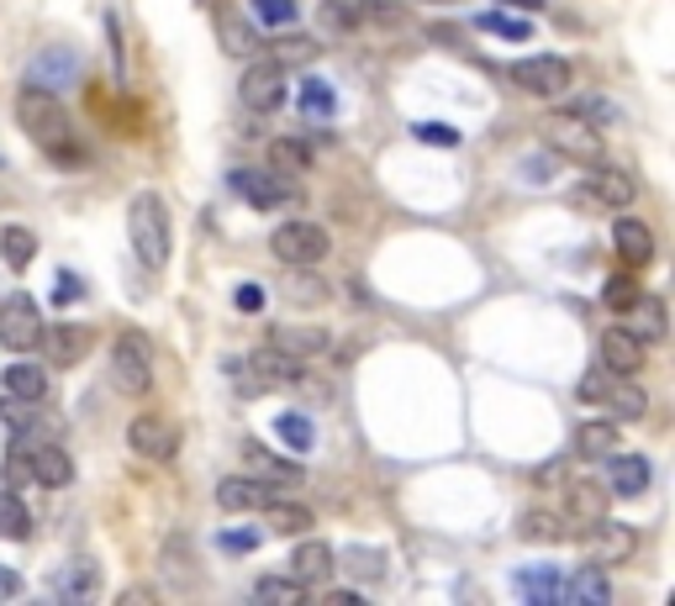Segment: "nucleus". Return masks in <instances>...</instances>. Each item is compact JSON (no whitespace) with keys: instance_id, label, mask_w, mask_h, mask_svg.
<instances>
[{"instance_id":"1","label":"nucleus","mask_w":675,"mask_h":606,"mask_svg":"<svg viewBox=\"0 0 675 606\" xmlns=\"http://www.w3.org/2000/svg\"><path fill=\"white\" fill-rule=\"evenodd\" d=\"M16 122H22V133L33 137L53 164H64V169L85 164V143H79V133H74V122H69L59 90L27 85V90L16 96Z\"/></svg>"},{"instance_id":"2","label":"nucleus","mask_w":675,"mask_h":606,"mask_svg":"<svg viewBox=\"0 0 675 606\" xmlns=\"http://www.w3.org/2000/svg\"><path fill=\"white\" fill-rule=\"evenodd\" d=\"M169 201L159 190H137L127 206V243H133L137 264L143 270H164L169 253H174V233H169Z\"/></svg>"},{"instance_id":"3","label":"nucleus","mask_w":675,"mask_h":606,"mask_svg":"<svg viewBox=\"0 0 675 606\" xmlns=\"http://www.w3.org/2000/svg\"><path fill=\"white\" fill-rule=\"evenodd\" d=\"M328 248H333L328 227H322V222H306V217H296V222H280L274 237H270V253L285 264V270H311V264H322V259H328Z\"/></svg>"},{"instance_id":"4","label":"nucleus","mask_w":675,"mask_h":606,"mask_svg":"<svg viewBox=\"0 0 675 606\" xmlns=\"http://www.w3.org/2000/svg\"><path fill=\"white\" fill-rule=\"evenodd\" d=\"M111 374H116V385L127 391V396H148L154 391V343L143 333H116L111 343Z\"/></svg>"},{"instance_id":"5","label":"nucleus","mask_w":675,"mask_h":606,"mask_svg":"<svg viewBox=\"0 0 675 606\" xmlns=\"http://www.w3.org/2000/svg\"><path fill=\"white\" fill-rule=\"evenodd\" d=\"M549 148L554 153H565L575 164H602V127L597 122H586V116H575V111H560V116H549Z\"/></svg>"},{"instance_id":"6","label":"nucleus","mask_w":675,"mask_h":606,"mask_svg":"<svg viewBox=\"0 0 675 606\" xmlns=\"http://www.w3.org/2000/svg\"><path fill=\"white\" fill-rule=\"evenodd\" d=\"M0 343L11 354H33L37 343H42V306L27 290H11L0 301Z\"/></svg>"},{"instance_id":"7","label":"nucleus","mask_w":675,"mask_h":606,"mask_svg":"<svg viewBox=\"0 0 675 606\" xmlns=\"http://www.w3.org/2000/svg\"><path fill=\"white\" fill-rule=\"evenodd\" d=\"M228 185H233L237 201H248L254 211L285 206L291 196H296V180H291V174H280V169H233V174H228Z\"/></svg>"},{"instance_id":"8","label":"nucleus","mask_w":675,"mask_h":606,"mask_svg":"<svg viewBox=\"0 0 675 606\" xmlns=\"http://www.w3.org/2000/svg\"><path fill=\"white\" fill-rule=\"evenodd\" d=\"M237 96L248 111H259V116H270L285 106V69L274 64V59H254V64L243 69V79H237Z\"/></svg>"},{"instance_id":"9","label":"nucleus","mask_w":675,"mask_h":606,"mask_svg":"<svg viewBox=\"0 0 675 606\" xmlns=\"http://www.w3.org/2000/svg\"><path fill=\"white\" fill-rule=\"evenodd\" d=\"M512 79L528 90V96H539V101H554V96H565L570 90V59H560V53H539V59H517L512 64Z\"/></svg>"},{"instance_id":"10","label":"nucleus","mask_w":675,"mask_h":606,"mask_svg":"<svg viewBox=\"0 0 675 606\" xmlns=\"http://www.w3.org/2000/svg\"><path fill=\"white\" fill-rule=\"evenodd\" d=\"M612 506V491L602 480H565V522L575 528V539H586Z\"/></svg>"},{"instance_id":"11","label":"nucleus","mask_w":675,"mask_h":606,"mask_svg":"<svg viewBox=\"0 0 675 606\" xmlns=\"http://www.w3.org/2000/svg\"><path fill=\"white\" fill-rule=\"evenodd\" d=\"M643 348H649V343L634 337L628 327H608V333L597 337V364H602L612 380H634V374L643 370V359H649Z\"/></svg>"},{"instance_id":"12","label":"nucleus","mask_w":675,"mask_h":606,"mask_svg":"<svg viewBox=\"0 0 675 606\" xmlns=\"http://www.w3.org/2000/svg\"><path fill=\"white\" fill-rule=\"evenodd\" d=\"M127 448H133L137 459H154V465H169L174 454H180V438H174V428H169L164 417H154V411H143L127 422Z\"/></svg>"},{"instance_id":"13","label":"nucleus","mask_w":675,"mask_h":606,"mask_svg":"<svg viewBox=\"0 0 675 606\" xmlns=\"http://www.w3.org/2000/svg\"><path fill=\"white\" fill-rule=\"evenodd\" d=\"M586 196L597 206H612V211H628L639 201V180L628 169H608V164H586Z\"/></svg>"},{"instance_id":"14","label":"nucleus","mask_w":675,"mask_h":606,"mask_svg":"<svg viewBox=\"0 0 675 606\" xmlns=\"http://www.w3.org/2000/svg\"><path fill=\"white\" fill-rule=\"evenodd\" d=\"M270 348L274 354H285V359H296V364H306V359H322V354L333 348V337H328V327L280 322V327H270Z\"/></svg>"},{"instance_id":"15","label":"nucleus","mask_w":675,"mask_h":606,"mask_svg":"<svg viewBox=\"0 0 675 606\" xmlns=\"http://www.w3.org/2000/svg\"><path fill=\"white\" fill-rule=\"evenodd\" d=\"M612 248H617V259H623L628 270H643V264L654 259V233H649V222L617 217V222H612Z\"/></svg>"},{"instance_id":"16","label":"nucleus","mask_w":675,"mask_h":606,"mask_svg":"<svg viewBox=\"0 0 675 606\" xmlns=\"http://www.w3.org/2000/svg\"><path fill=\"white\" fill-rule=\"evenodd\" d=\"M586 539H591V565H602V570H608V565H623V559L639 548L634 528H623V522H612V517H602Z\"/></svg>"},{"instance_id":"17","label":"nucleus","mask_w":675,"mask_h":606,"mask_svg":"<svg viewBox=\"0 0 675 606\" xmlns=\"http://www.w3.org/2000/svg\"><path fill=\"white\" fill-rule=\"evenodd\" d=\"M649 459H643V454H617V448H612L608 454V491L612 496H643V491H649Z\"/></svg>"},{"instance_id":"18","label":"nucleus","mask_w":675,"mask_h":606,"mask_svg":"<svg viewBox=\"0 0 675 606\" xmlns=\"http://www.w3.org/2000/svg\"><path fill=\"white\" fill-rule=\"evenodd\" d=\"M27 465H33V485H48V491L74 485V459H69L59 443H37L33 454H27Z\"/></svg>"},{"instance_id":"19","label":"nucleus","mask_w":675,"mask_h":606,"mask_svg":"<svg viewBox=\"0 0 675 606\" xmlns=\"http://www.w3.org/2000/svg\"><path fill=\"white\" fill-rule=\"evenodd\" d=\"M333 570H338V559H333V548H328L322 539L296 543V554H291V580H302L306 591H311V585H322Z\"/></svg>"},{"instance_id":"20","label":"nucleus","mask_w":675,"mask_h":606,"mask_svg":"<svg viewBox=\"0 0 675 606\" xmlns=\"http://www.w3.org/2000/svg\"><path fill=\"white\" fill-rule=\"evenodd\" d=\"M560 596L575 606H608L612 602V585H608V574H602V565H580V570L560 585Z\"/></svg>"},{"instance_id":"21","label":"nucleus","mask_w":675,"mask_h":606,"mask_svg":"<svg viewBox=\"0 0 675 606\" xmlns=\"http://www.w3.org/2000/svg\"><path fill=\"white\" fill-rule=\"evenodd\" d=\"M265 502H270V485H265V480L228 474V480L217 485V506H222V511H259Z\"/></svg>"},{"instance_id":"22","label":"nucleus","mask_w":675,"mask_h":606,"mask_svg":"<svg viewBox=\"0 0 675 606\" xmlns=\"http://www.w3.org/2000/svg\"><path fill=\"white\" fill-rule=\"evenodd\" d=\"M96 585H101L96 559H69L64 570H59V580H53L59 602H90V596H96Z\"/></svg>"},{"instance_id":"23","label":"nucleus","mask_w":675,"mask_h":606,"mask_svg":"<svg viewBox=\"0 0 675 606\" xmlns=\"http://www.w3.org/2000/svg\"><path fill=\"white\" fill-rule=\"evenodd\" d=\"M48 337V354H53V364H79L85 359V348H90V327H79V322H59V327H42Z\"/></svg>"},{"instance_id":"24","label":"nucleus","mask_w":675,"mask_h":606,"mask_svg":"<svg viewBox=\"0 0 675 606\" xmlns=\"http://www.w3.org/2000/svg\"><path fill=\"white\" fill-rule=\"evenodd\" d=\"M560 570L554 565H528V570H517V591H523V602L528 606H554L560 602Z\"/></svg>"},{"instance_id":"25","label":"nucleus","mask_w":675,"mask_h":606,"mask_svg":"<svg viewBox=\"0 0 675 606\" xmlns=\"http://www.w3.org/2000/svg\"><path fill=\"white\" fill-rule=\"evenodd\" d=\"M623 317H628L623 327L634 337H643V343H660V337H665V301H654V296H639Z\"/></svg>"},{"instance_id":"26","label":"nucleus","mask_w":675,"mask_h":606,"mask_svg":"<svg viewBox=\"0 0 675 606\" xmlns=\"http://www.w3.org/2000/svg\"><path fill=\"white\" fill-rule=\"evenodd\" d=\"M517 533H523L528 543H565V539H575V528L565 522V511H523Z\"/></svg>"},{"instance_id":"27","label":"nucleus","mask_w":675,"mask_h":606,"mask_svg":"<svg viewBox=\"0 0 675 606\" xmlns=\"http://www.w3.org/2000/svg\"><path fill=\"white\" fill-rule=\"evenodd\" d=\"M248 374H254V391H265L274 380H302V364L274 348H259V354H248Z\"/></svg>"},{"instance_id":"28","label":"nucleus","mask_w":675,"mask_h":606,"mask_svg":"<svg viewBox=\"0 0 675 606\" xmlns=\"http://www.w3.org/2000/svg\"><path fill=\"white\" fill-rule=\"evenodd\" d=\"M0 539H11V543L33 539V511H27V502L16 496V485L0 491Z\"/></svg>"},{"instance_id":"29","label":"nucleus","mask_w":675,"mask_h":606,"mask_svg":"<svg viewBox=\"0 0 675 606\" xmlns=\"http://www.w3.org/2000/svg\"><path fill=\"white\" fill-rule=\"evenodd\" d=\"M0 253H5L11 270H27L33 253H37V233L33 227H22V222H5V227H0Z\"/></svg>"},{"instance_id":"30","label":"nucleus","mask_w":675,"mask_h":606,"mask_svg":"<svg viewBox=\"0 0 675 606\" xmlns=\"http://www.w3.org/2000/svg\"><path fill=\"white\" fill-rule=\"evenodd\" d=\"M612 448H617V422H586V428H575V454L580 459H608Z\"/></svg>"},{"instance_id":"31","label":"nucleus","mask_w":675,"mask_h":606,"mask_svg":"<svg viewBox=\"0 0 675 606\" xmlns=\"http://www.w3.org/2000/svg\"><path fill=\"white\" fill-rule=\"evenodd\" d=\"M5 396L37 406L42 396H48V374L37 370V364H11V370H5Z\"/></svg>"},{"instance_id":"32","label":"nucleus","mask_w":675,"mask_h":606,"mask_svg":"<svg viewBox=\"0 0 675 606\" xmlns=\"http://www.w3.org/2000/svg\"><path fill=\"white\" fill-rule=\"evenodd\" d=\"M265 517H270V533H285V539L311 533V511L296 502H265Z\"/></svg>"},{"instance_id":"33","label":"nucleus","mask_w":675,"mask_h":606,"mask_svg":"<svg viewBox=\"0 0 675 606\" xmlns=\"http://www.w3.org/2000/svg\"><path fill=\"white\" fill-rule=\"evenodd\" d=\"M243 454H248V465H254V470H265V474H270L265 485H302V480H306L302 465H285V459H274V454L254 448V443H243Z\"/></svg>"},{"instance_id":"34","label":"nucleus","mask_w":675,"mask_h":606,"mask_svg":"<svg viewBox=\"0 0 675 606\" xmlns=\"http://www.w3.org/2000/svg\"><path fill=\"white\" fill-rule=\"evenodd\" d=\"M69 79H74V59H69V53H37L33 79H27V85H42V90H64Z\"/></svg>"},{"instance_id":"35","label":"nucleus","mask_w":675,"mask_h":606,"mask_svg":"<svg viewBox=\"0 0 675 606\" xmlns=\"http://www.w3.org/2000/svg\"><path fill=\"white\" fill-rule=\"evenodd\" d=\"M274 433H280V443H285L291 454H311V443H317V428H311L306 411H285V417L274 422Z\"/></svg>"},{"instance_id":"36","label":"nucleus","mask_w":675,"mask_h":606,"mask_svg":"<svg viewBox=\"0 0 675 606\" xmlns=\"http://www.w3.org/2000/svg\"><path fill=\"white\" fill-rule=\"evenodd\" d=\"M254 596L270 606H302L306 602V585L302 580H291V574H265L259 585H254Z\"/></svg>"},{"instance_id":"37","label":"nucleus","mask_w":675,"mask_h":606,"mask_svg":"<svg viewBox=\"0 0 675 606\" xmlns=\"http://www.w3.org/2000/svg\"><path fill=\"white\" fill-rule=\"evenodd\" d=\"M164 574H174L180 591H196V554H191V543L185 539L164 543Z\"/></svg>"},{"instance_id":"38","label":"nucleus","mask_w":675,"mask_h":606,"mask_svg":"<svg viewBox=\"0 0 675 606\" xmlns=\"http://www.w3.org/2000/svg\"><path fill=\"white\" fill-rule=\"evenodd\" d=\"M475 27L491 33V37H506V42H528V37H533V22H523V16H502V11H480Z\"/></svg>"},{"instance_id":"39","label":"nucleus","mask_w":675,"mask_h":606,"mask_svg":"<svg viewBox=\"0 0 675 606\" xmlns=\"http://www.w3.org/2000/svg\"><path fill=\"white\" fill-rule=\"evenodd\" d=\"M333 559L348 574H359V580H380V574H385V548H343Z\"/></svg>"},{"instance_id":"40","label":"nucleus","mask_w":675,"mask_h":606,"mask_svg":"<svg viewBox=\"0 0 675 606\" xmlns=\"http://www.w3.org/2000/svg\"><path fill=\"white\" fill-rule=\"evenodd\" d=\"M643 296V285H639V270H628V274H612L608 285H602V306L608 311H628V306Z\"/></svg>"},{"instance_id":"41","label":"nucleus","mask_w":675,"mask_h":606,"mask_svg":"<svg viewBox=\"0 0 675 606\" xmlns=\"http://www.w3.org/2000/svg\"><path fill=\"white\" fill-rule=\"evenodd\" d=\"M217 33H222V48H228L233 59H254V33L237 22L233 11H217Z\"/></svg>"},{"instance_id":"42","label":"nucleus","mask_w":675,"mask_h":606,"mask_svg":"<svg viewBox=\"0 0 675 606\" xmlns=\"http://www.w3.org/2000/svg\"><path fill=\"white\" fill-rule=\"evenodd\" d=\"M608 406H612V417H617V422H639L643 411H649V396H643L639 385H612Z\"/></svg>"},{"instance_id":"43","label":"nucleus","mask_w":675,"mask_h":606,"mask_svg":"<svg viewBox=\"0 0 675 606\" xmlns=\"http://www.w3.org/2000/svg\"><path fill=\"white\" fill-rule=\"evenodd\" d=\"M302 111H306V116H333V111H338L333 85H328V79H306V85H302Z\"/></svg>"},{"instance_id":"44","label":"nucleus","mask_w":675,"mask_h":606,"mask_svg":"<svg viewBox=\"0 0 675 606\" xmlns=\"http://www.w3.org/2000/svg\"><path fill=\"white\" fill-rule=\"evenodd\" d=\"M270 159H274V169H280V174H291V169H306V159H311V153H306L296 137H274V143H270Z\"/></svg>"},{"instance_id":"45","label":"nucleus","mask_w":675,"mask_h":606,"mask_svg":"<svg viewBox=\"0 0 675 606\" xmlns=\"http://www.w3.org/2000/svg\"><path fill=\"white\" fill-rule=\"evenodd\" d=\"M608 380H612V374L602 370V364H597V370H586V374H580V385H575V396H580V401H586V406H608V391H612Z\"/></svg>"},{"instance_id":"46","label":"nucleus","mask_w":675,"mask_h":606,"mask_svg":"<svg viewBox=\"0 0 675 606\" xmlns=\"http://www.w3.org/2000/svg\"><path fill=\"white\" fill-rule=\"evenodd\" d=\"M254 16H259L265 27H291L302 11H296V0H254Z\"/></svg>"},{"instance_id":"47","label":"nucleus","mask_w":675,"mask_h":606,"mask_svg":"<svg viewBox=\"0 0 675 606\" xmlns=\"http://www.w3.org/2000/svg\"><path fill=\"white\" fill-rule=\"evenodd\" d=\"M412 137L428 143V148H459V133L449 122H412Z\"/></svg>"},{"instance_id":"48","label":"nucleus","mask_w":675,"mask_h":606,"mask_svg":"<svg viewBox=\"0 0 675 606\" xmlns=\"http://www.w3.org/2000/svg\"><path fill=\"white\" fill-rule=\"evenodd\" d=\"M322 27H328V33H354V27H359V16H354V5L328 0V5H322Z\"/></svg>"},{"instance_id":"49","label":"nucleus","mask_w":675,"mask_h":606,"mask_svg":"<svg viewBox=\"0 0 675 606\" xmlns=\"http://www.w3.org/2000/svg\"><path fill=\"white\" fill-rule=\"evenodd\" d=\"M575 116H586V122H597V127H602V122H612V116H617V106L608 101V96H580V101L570 106Z\"/></svg>"},{"instance_id":"50","label":"nucleus","mask_w":675,"mask_h":606,"mask_svg":"<svg viewBox=\"0 0 675 606\" xmlns=\"http://www.w3.org/2000/svg\"><path fill=\"white\" fill-rule=\"evenodd\" d=\"M233 306L243 311V317H259V311H265V285H237Z\"/></svg>"},{"instance_id":"51","label":"nucleus","mask_w":675,"mask_h":606,"mask_svg":"<svg viewBox=\"0 0 675 606\" xmlns=\"http://www.w3.org/2000/svg\"><path fill=\"white\" fill-rule=\"evenodd\" d=\"M5 480H11V485H33V465H27V448H11V459H5Z\"/></svg>"},{"instance_id":"52","label":"nucleus","mask_w":675,"mask_h":606,"mask_svg":"<svg viewBox=\"0 0 675 606\" xmlns=\"http://www.w3.org/2000/svg\"><path fill=\"white\" fill-rule=\"evenodd\" d=\"M222 548H233V554H248V548H259V533H254V528H237V533H222Z\"/></svg>"},{"instance_id":"53","label":"nucleus","mask_w":675,"mask_h":606,"mask_svg":"<svg viewBox=\"0 0 675 606\" xmlns=\"http://www.w3.org/2000/svg\"><path fill=\"white\" fill-rule=\"evenodd\" d=\"M317 53V42L311 37H296V42H280V59H296V64H306Z\"/></svg>"},{"instance_id":"54","label":"nucleus","mask_w":675,"mask_h":606,"mask_svg":"<svg viewBox=\"0 0 675 606\" xmlns=\"http://www.w3.org/2000/svg\"><path fill=\"white\" fill-rule=\"evenodd\" d=\"M11 596H22V574L0 565V602H11Z\"/></svg>"},{"instance_id":"55","label":"nucleus","mask_w":675,"mask_h":606,"mask_svg":"<svg viewBox=\"0 0 675 606\" xmlns=\"http://www.w3.org/2000/svg\"><path fill=\"white\" fill-rule=\"evenodd\" d=\"M523 174H528V180H543V174H554V159H528V164H523Z\"/></svg>"},{"instance_id":"56","label":"nucleus","mask_w":675,"mask_h":606,"mask_svg":"<svg viewBox=\"0 0 675 606\" xmlns=\"http://www.w3.org/2000/svg\"><path fill=\"white\" fill-rule=\"evenodd\" d=\"M328 602H333V606H359V596H354V591H333Z\"/></svg>"},{"instance_id":"57","label":"nucleus","mask_w":675,"mask_h":606,"mask_svg":"<svg viewBox=\"0 0 675 606\" xmlns=\"http://www.w3.org/2000/svg\"><path fill=\"white\" fill-rule=\"evenodd\" d=\"M502 5H523V11H539L543 0H502Z\"/></svg>"},{"instance_id":"58","label":"nucleus","mask_w":675,"mask_h":606,"mask_svg":"<svg viewBox=\"0 0 675 606\" xmlns=\"http://www.w3.org/2000/svg\"><path fill=\"white\" fill-rule=\"evenodd\" d=\"M0 169H5V159H0Z\"/></svg>"}]
</instances>
